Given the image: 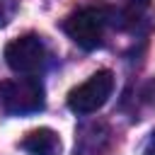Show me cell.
<instances>
[{
  "mask_svg": "<svg viewBox=\"0 0 155 155\" xmlns=\"http://www.w3.org/2000/svg\"><path fill=\"white\" fill-rule=\"evenodd\" d=\"M5 5H7V7H15V10H17V0H0V27H2V24H7V22L12 19V17H10V15H7L5 10H2Z\"/></svg>",
  "mask_w": 155,
  "mask_h": 155,
  "instance_id": "obj_6",
  "label": "cell"
},
{
  "mask_svg": "<svg viewBox=\"0 0 155 155\" xmlns=\"http://www.w3.org/2000/svg\"><path fill=\"white\" fill-rule=\"evenodd\" d=\"M111 90H114V75L109 70H97L82 85L68 92V107L73 114H80V116L92 114L104 107V102L111 97Z\"/></svg>",
  "mask_w": 155,
  "mask_h": 155,
  "instance_id": "obj_4",
  "label": "cell"
},
{
  "mask_svg": "<svg viewBox=\"0 0 155 155\" xmlns=\"http://www.w3.org/2000/svg\"><path fill=\"white\" fill-rule=\"evenodd\" d=\"M143 155H155V131L150 133V138H148V143H145V153Z\"/></svg>",
  "mask_w": 155,
  "mask_h": 155,
  "instance_id": "obj_7",
  "label": "cell"
},
{
  "mask_svg": "<svg viewBox=\"0 0 155 155\" xmlns=\"http://www.w3.org/2000/svg\"><path fill=\"white\" fill-rule=\"evenodd\" d=\"M0 107L15 116L34 114L44 107V85L39 78L0 80Z\"/></svg>",
  "mask_w": 155,
  "mask_h": 155,
  "instance_id": "obj_1",
  "label": "cell"
},
{
  "mask_svg": "<svg viewBox=\"0 0 155 155\" xmlns=\"http://www.w3.org/2000/svg\"><path fill=\"white\" fill-rule=\"evenodd\" d=\"M19 148L29 155H61V138L51 128H34L22 138Z\"/></svg>",
  "mask_w": 155,
  "mask_h": 155,
  "instance_id": "obj_5",
  "label": "cell"
},
{
  "mask_svg": "<svg viewBox=\"0 0 155 155\" xmlns=\"http://www.w3.org/2000/svg\"><path fill=\"white\" fill-rule=\"evenodd\" d=\"M5 63L15 73H19L24 78H34L46 68L48 51L36 34H24V36L12 39L5 46Z\"/></svg>",
  "mask_w": 155,
  "mask_h": 155,
  "instance_id": "obj_3",
  "label": "cell"
},
{
  "mask_svg": "<svg viewBox=\"0 0 155 155\" xmlns=\"http://www.w3.org/2000/svg\"><path fill=\"white\" fill-rule=\"evenodd\" d=\"M107 12L102 7H82L73 15L65 17L63 22V31L85 51H94L102 46L104 39V29H107Z\"/></svg>",
  "mask_w": 155,
  "mask_h": 155,
  "instance_id": "obj_2",
  "label": "cell"
}]
</instances>
